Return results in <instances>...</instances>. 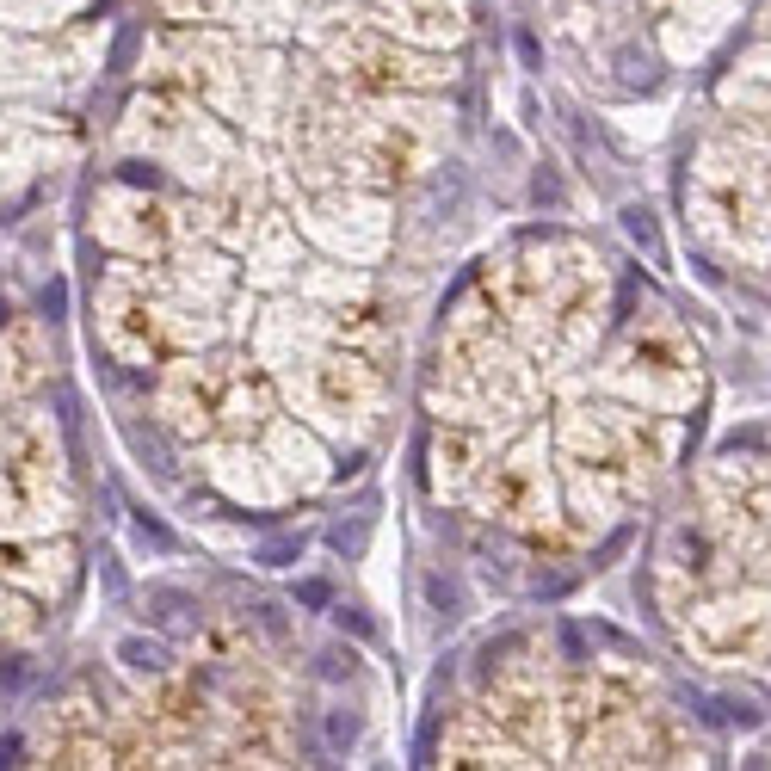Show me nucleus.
I'll return each instance as SVG.
<instances>
[{"instance_id":"1","label":"nucleus","mask_w":771,"mask_h":771,"mask_svg":"<svg viewBox=\"0 0 771 771\" xmlns=\"http://www.w3.org/2000/svg\"><path fill=\"white\" fill-rule=\"evenodd\" d=\"M118 660H124V667H136V673H161L167 667V648L149 642V636H124L118 642Z\"/></svg>"},{"instance_id":"2","label":"nucleus","mask_w":771,"mask_h":771,"mask_svg":"<svg viewBox=\"0 0 771 771\" xmlns=\"http://www.w3.org/2000/svg\"><path fill=\"white\" fill-rule=\"evenodd\" d=\"M297 549H303L297 537H272V543L260 549V562H266V568H290V562H297Z\"/></svg>"},{"instance_id":"3","label":"nucleus","mask_w":771,"mask_h":771,"mask_svg":"<svg viewBox=\"0 0 771 771\" xmlns=\"http://www.w3.org/2000/svg\"><path fill=\"white\" fill-rule=\"evenodd\" d=\"M321 679H352V654H321Z\"/></svg>"},{"instance_id":"4","label":"nucleus","mask_w":771,"mask_h":771,"mask_svg":"<svg viewBox=\"0 0 771 771\" xmlns=\"http://www.w3.org/2000/svg\"><path fill=\"white\" fill-rule=\"evenodd\" d=\"M352 734H358V722H352V716H334V722H327V741H334V747H346Z\"/></svg>"},{"instance_id":"5","label":"nucleus","mask_w":771,"mask_h":771,"mask_svg":"<svg viewBox=\"0 0 771 771\" xmlns=\"http://www.w3.org/2000/svg\"><path fill=\"white\" fill-rule=\"evenodd\" d=\"M623 223H630V235H636L642 247H654V223H648V216H642V210H630V216H623Z\"/></svg>"},{"instance_id":"6","label":"nucleus","mask_w":771,"mask_h":771,"mask_svg":"<svg viewBox=\"0 0 771 771\" xmlns=\"http://www.w3.org/2000/svg\"><path fill=\"white\" fill-rule=\"evenodd\" d=\"M297 605H327V580H303L297 586Z\"/></svg>"},{"instance_id":"7","label":"nucleus","mask_w":771,"mask_h":771,"mask_svg":"<svg viewBox=\"0 0 771 771\" xmlns=\"http://www.w3.org/2000/svg\"><path fill=\"white\" fill-rule=\"evenodd\" d=\"M25 673H31V667H25V660H7V673H0V685H7V691H13V685H25Z\"/></svg>"},{"instance_id":"8","label":"nucleus","mask_w":771,"mask_h":771,"mask_svg":"<svg viewBox=\"0 0 771 771\" xmlns=\"http://www.w3.org/2000/svg\"><path fill=\"white\" fill-rule=\"evenodd\" d=\"M260 623H266V636H284V617H278V605H260Z\"/></svg>"}]
</instances>
